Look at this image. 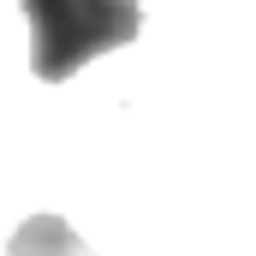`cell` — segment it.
Here are the masks:
<instances>
[{"label": "cell", "mask_w": 256, "mask_h": 256, "mask_svg": "<svg viewBox=\"0 0 256 256\" xmlns=\"http://www.w3.org/2000/svg\"><path fill=\"white\" fill-rule=\"evenodd\" d=\"M30 18V66L42 84H60L78 66L126 48L143 30L137 0H18Z\"/></svg>", "instance_id": "1"}, {"label": "cell", "mask_w": 256, "mask_h": 256, "mask_svg": "<svg viewBox=\"0 0 256 256\" xmlns=\"http://www.w3.org/2000/svg\"><path fill=\"white\" fill-rule=\"evenodd\" d=\"M6 256H96V250H90V244L66 226L60 214H30V220L12 232Z\"/></svg>", "instance_id": "2"}]
</instances>
